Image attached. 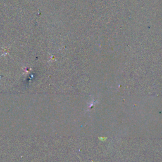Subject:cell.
Here are the masks:
<instances>
[{
	"mask_svg": "<svg viewBox=\"0 0 162 162\" xmlns=\"http://www.w3.org/2000/svg\"><path fill=\"white\" fill-rule=\"evenodd\" d=\"M107 139H108V137H99V139H100V141H106Z\"/></svg>",
	"mask_w": 162,
	"mask_h": 162,
	"instance_id": "6da1fadb",
	"label": "cell"
}]
</instances>
